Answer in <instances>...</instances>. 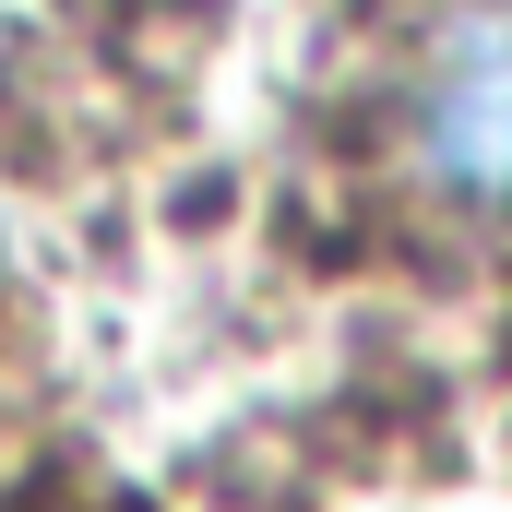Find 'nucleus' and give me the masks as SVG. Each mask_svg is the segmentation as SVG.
Returning <instances> with one entry per match:
<instances>
[{"instance_id":"nucleus-1","label":"nucleus","mask_w":512,"mask_h":512,"mask_svg":"<svg viewBox=\"0 0 512 512\" xmlns=\"http://www.w3.org/2000/svg\"><path fill=\"white\" fill-rule=\"evenodd\" d=\"M405 167L453 215H512V0H465L405 72Z\"/></svg>"}]
</instances>
